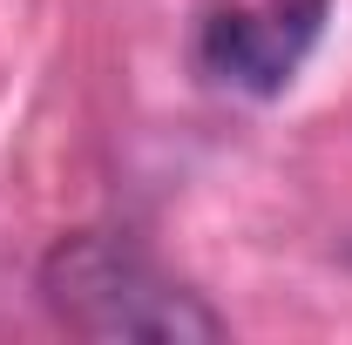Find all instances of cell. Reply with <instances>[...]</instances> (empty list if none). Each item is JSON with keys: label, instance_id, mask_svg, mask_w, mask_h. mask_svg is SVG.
Returning <instances> with one entry per match:
<instances>
[{"label": "cell", "instance_id": "6da1fadb", "mask_svg": "<svg viewBox=\"0 0 352 345\" xmlns=\"http://www.w3.org/2000/svg\"><path fill=\"white\" fill-rule=\"evenodd\" d=\"M41 298L75 339H135V345H217L223 318L176 285L122 230H75L41 264Z\"/></svg>", "mask_w": 352, "mask_h": 345}, {"label": "cell", "instance_id": "7a4b0ae2", "mask_svg": "<svg viewBox=\"0 0 352 345\" xmlns=\"http://www.w3.org/2000/svg\"><path fill=\"white\" fill-rule=\"evenodd\" d=\"M325 27V0H264V7H217L204 21V75L237 95H278L298 75Z\"/></svg>", "mask_w": 352, "mask_h": 345}]
</instances>
